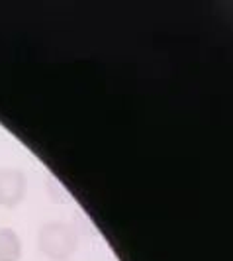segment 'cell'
Listing matches in <instances>:
<instances>
[{
	"label": "cell",
	"mask_w": 233,
	"mask_h": 261,
	"mask_svg": "<svg viewBox=\"0 0 233 261\" xmlns=\"http://www.w3.org/2000/svg\"><path fill=\"white\" fill-rule=\"evenodd\" d=\"M38 246L45 257L67 261L78 249V234L71 224L53 220L39 228Z\"/></svg>",
	"instance_id": "cell-1"
},
{
	"label": "cell",
	"mask_w": 233,
	"mask_h": 261,
	"mask_svg": "<svg viewBox=\"0 0 233 261\" xmlns=\"http://www.w3.org/2000/svg\"><path fill=\"white\" fill-rule=\"evenodd\" d=\"M27 193V177L24 171L16 167L0 169V206L16 208Z\"/></svg>",
	"instance_id": "cell-2"
},
{
	"label": "cell",
	"mask_w": 233,
	"mask_h": 261,
	"mask_svg": "<svg viewBox=\"0 0 233 261\" xmlns=\"http://www.w3.org/2000/svg\"><path fill=\"white\" fill-rule=\"evenodd\" d=\"M22 240L12 228H0V261H20Z\"/></svg>",
	"instance_id": "cell-3"
}]
</instances>
